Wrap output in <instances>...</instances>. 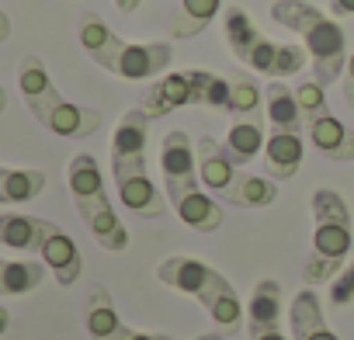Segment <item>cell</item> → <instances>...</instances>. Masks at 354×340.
<instances>
[{
  "label": "cell",
  "instance_id": "1",
  "mask_svg": "<svg viewBox=\"0 0 354 340\" xmlns=\"http://www.w3.org/2000/svg\"><path fill=\"white\" fill-rule=\"evenodd\" d=\"M77 39L84 46V53L108 73L122 77V80H149L160 77L170 59H174V46L170 42H125L118 39L94 11L80 15L77 21Z\"/></svg>",
  "mask_w": 354,
  "mask_h": 340
},
{
  "label": "cell",
  "instance_id": "2",
  "mask_svg": "<svg viewBox=\"0 0 354 340\" xmlns=\"http://www.w3.org/2000/svg\"><path fill=\"white\" fill-rule=\"evenodd\" d=\"M18 91H21L28 111L35 115V122H39L42 129H49L53 135L87 139V135H94V132L101 129V122H104L101 111L66 101V97L56 91V84H53V77H49V70H46V63H42L39 56H25V59L18 63Z\"/></svg>",
  "mask_w": 354,
  "mask_h": 340
},
{
  "label": "cell",
  "instance_id": "3",
  "mask_svg": "<svg viewBox=\"0 0 354 340\" xmlns=\"http://www.w3.org/2000/svg\"><path fill=\"white\" fill-rule=\"evenodd\" d=\"M271 18L295 32L309 53V63H313V80H319L323 87H330L333 80L344 77V66H347V39H344V28L323 15L316 4L309 0H278L271 8Z\"/></svg>",
  "mask_w": 354,
  "mask_h": 340
},
{
  "label": "cell",
  "instance_id": "4",
  "mask_svg": "<svg viewBox=\"0 0 354 340\" xmlns=\"http://www.w3.org/2000/svg\"><path fill=\"white\" fill-rule=\"evenodd\" d=\"M156 278L181 292V295H192L205 305V312L212 316V323L230 337V333H240L243 326V305H240V295L236 288L230 285V278H223L216 267H209L205 261L198 257H185V254H174L167 257L160 267H156Z\"/></svg>",
  "mask_w": 354,
  "mask_h": 340
},
{
  "label": "cell",
  "instance_id": "5",
  "mask_svg": "<svg viewBox=\"0 0 354 340\" xmlns=\"http://www.w3.org/2000/svg\"><path fill=\"white\" fill-rule=\"evenodd\" d=\"M313 250L302 264V281L309 288L333 281L344 264L347 254L354 247V229H351V212L347 202L333 191V188H316L313 191Z\"/></svg>",
  "mask_w": 354,
  "mask_h": 340
},
{
  "label": "cell",
  "instance_id": "6",
  "mask_svg": "<svg viewBox=\"0 0 354 340\" xmlns=\"http://www.w3.org/2000/svg\"><path fill=\"white\" fill-rule=\"evenodd\" d=\"M66 185L73 195V205L87 226V233L111 254H122L129 247V229L122 226L115 205L108 202L104 191V178H101V167L91 153H77L66 167Z\"/></svg>",
  "mask_w": 354,
  "mask_h": 340
},
{
  "label": "cell",
  "instance_id": "7",
  "mask_svg": "<svg viewBox=\"0 0 354 340\" xmlns=\"http://www.w3.org/2000/svg\"><path fill=\"white\" fill-rule=\"evenodd\" d=\"M223 35H226L230 53L243 66H250L254 73H264L271 80L295 77L309 63V53L302 46H281V42L264 39L261 28L254 25V18L243 8H226L223 11Z\"/></svg>",
  "mask_w": 354,
  "mask_h": 340
},
{
  "label": "cell",
  "instance_id": "8",
  "mask_svg": "<svg viewBox=\"0 0 354 340\" xmlns=\"http://www.w3.org/2000/svg\"><path fill=\"white\" fill-rule=\"evenodd\" d=\"M160 170H163L167 202L174 209L205 191L202 178H198V153H195L192 135L185 129H170L163 135V142H160Z\"/></svg>",
  "mask_w": 354,
  "mask_h": 340
},
{
  "label": "cell",
  "instance_id": "9",
  "mask_svg": "<svg viewBox=\"0 0 354 340\" xmlns=\"http://www.w3.org/2000/svg\"><path fill=\"white\" fill-rule=\"evenodd\" d=\"M111 178L118 188L122 205L139 216V219H160L163 216V191L153 185L146 170V153L142 156H111Z\"/></svg>",
  "mask_w": 354,
  "mask_h": 340
},
{
  "label": "cell",
  "instance_id": "10",
  "mask_svg": "<svg viewBox=\"0 0 354 340\" xmlns=\"http://www.w3.org/2000/svg\"><path fill=\"white\" fill-rule=\"evenodd\" d=\"M84 326H87L91 340H174L170 333H146V330L125 326L122 316L115 312V302L104 285L91 288V295L84 302Z\"/></svg>",
  "mask_w": 354,
  "mask_h": 340
},
{
  "label": "cell",
  "instance_id": "11",
  "mask_svg": "<svg viewBox=\"0 0 354 340\" xmlns=\"http://www.w3.org/2000/svg\"><path fill=\"white\" fill-rule=\"evenodd\" d=\"M195 153H198V178H202V188H209L216 198H230V191L236 188V181L243 178V170L230 160L226 146L216 142L212 135H202L195 142Z\"/></svg>",
  "mask_w": 354,
  "mask_h": 340
},
{
  "label": "cell",
  "instance_id": "12",
  "mask_svg": "<svg viewBox=\"0 0 354 340\" xmlns=\"http://www.w3.org/2000/svg\"><path fill=\"white\" fill-rule=\"evenodd\" d=\"M185 104H195V91H192V73L181 70V73H167L160 77L156 84H149V91L142 94V111L149 118H163L177 108H185Z\"/></svg>",
  "mask_w": 354,
  "mask_h": 340
},
{
  "label": "cell",
  "instance_id": "13",
  "mask_svg": "<svg viewBox=\"0 0 354 340\" xmlns=\"http://www.w3.org/2000/svg\"><path fill=\"white\" fill-rule=\"evenodd\" d=\"M302 160H306L302 132H268V142H264V170H268V178H274V181L295 178Z\"/></svg>",
  "mask_w": 354,
  "mask_h": 340
},
{
  "label": "cell",
  "instance_id": "14",
  "mask_svg": "<svg viewBox=\"0 0 354 340\" xmlns=\"http://www.w3.org/2000/svg\"><path fill=\"white\" fill-rule=\"evenodd\" d=\"M39 257H42V264L53 271V278H56L63 288H70V285L80 278V271H84L80 247H77V243H73V236H70V233H63L59 226L46 236V243H42Z\"/></svg>",
  "mask_w": 354,
  "mask_h": 340
},
{
  "label": "cell",
  "instance_id": "15",
  "mask_svg": "<svg viewBox=\"0 0 354 340\" xmlns=\"http://www.w3.org/2000/svg\"><path fill=\"white\" fill-rule=\"evenodd\" d=\"M53 229H56V223H49V219L21 216V212H4L0 216V243L11 247V250L39 254Z\"/></svg>",
  "mask_w": 354,
  "mask_h": 340
},
{
  "label": "cell",
  "instance_id": "16",
  "mask_svg": "<svg viewBox=\"0 0 354 340\" xmlns=\"http://www.w3.org/2000/svg\"><path fill=\"white\" fill-rule=\"evenodd\" d=\"M278 319H281V285L274 278H261L247 302V330L250 337H261V333L281 330Z\"/></svg>",
  "mask_w": 354,
  "mask_h": 340
},
{
  "label": "cell",
  "instance_id": "17",
  "mask_svg": "<svg viewBox=\"0 0 354 340\" xmlns=\"http://www.w3.org/2000/svg\"><path fill=\"white\" fill-rule=\"evenodd\" d=\"M306 135H309V142H313L323 156L340 160V163L354 160V129H347V125H344L340 118H333L330 111L319 115V118H313V122L306 125Z\"/></svg>",
  "mask_w": 354,
  "mask_h": 340
},
{
  "label": "cell",
  "instance_id": "18",
  "mask_svg": "<svg viewBox=\"0 0 354 340\" xmlns=\"http://www.w3.org/2000/svg\"><path fill=\"white\" fill-rule=\"evenodd\" d=\"M288 323H292V337H295V340H340V337L326 326L319 295H316L313 288H302V292L292 299Z\"/></svg>",
  "mask_w": 354,
  "mask_h": 340
},
{
  "label": "cell",
  "instance_id": "19",
  "mask_svg": "<svg viewBox=\"0 0 354 340\" xmlns=\"http://www.w3.org/2000/svg\"><path fill=\"white\" fill-rule=\"evenodd\" d=\"M264 108H268L271 132H306L302 111L295 101V87H288L285 80H271L264 87Z\"/></svg>",
  "mask_w": 354,
  "mask_h": 340
},
{
  "label": "cell",
  "instance_id": "20",
  "mask_svg": "<svg viewBox=\"0 0 354 340\" xmlns=\"http://www.w3.org/2000/svg\"><path fill=\"white\" fill-rule=\"evenodd\" d=\"M261 108H264V87L243 70L230 73V108L226 111L233 115V122H261Z\"/></svg>",
  "mask_w": 354,
  "mask_h": 340
},
{
  "label": "cell",
  "instance_id": "21",
  "mask_svg": "<svg viewBox=\"0 0 354 340\" xmlns=\"http://www.w3.org/2000/svg\"><path fill=\"white\" fill-rule=\"evenodd\" d=\"M42 191H46L42 170L0 167V205H25V202H35Z\"/></svg>",
  "mask_w": 354,
  "mask_h": 340
},
{
  "label": "cell",
  "instance_id": "22",
  "mask_svg": "<svg viewBox=\"0 0 354 340\" xmlns=\"http://www.w3.org/2000/svg\"><path fill=\"white\" fill-rule=\"evenodd\" d=\"M149 115L142 108H129L111 135V156H142L149 139Z\"/></svg>",
  "mask_w": 354,
  "mask_h": 340
},
{
  "label": "cell",
  "instance_id": "23",
  "mask_svg": "<svg viewBox=\"0 0 354 340\" xmlns=\"http://www.w3.org/2000/svg\"><path fill=\"white\" fill-rule=\"evenodd\" d=\"M219 8H223V0H181V8H177L174 18H170V35L174 39L202 35L216 21Z\"/></svg>",
  "mask_w": 354,
  "mask_h": 340
},
{
  "label": "cell",
  "instance_id": "24",
  "mask_svg": "<svg viewBox=\"0 0 354 340\" xmlns=\"http://www.w3.org/2000/svg\"><path fill=\"white\" fill-rule=\"evenodd\" d=\"M264 142H268L264 122H233L223 146H226V153L236 167H247L257 153H264Z\"/></svg>",
  "mask_w": 354,
  "mask_h": 340
},
{
  "label": "cell",
  "instance_id": "25",
  "mask_svg": "<svg viewBox=\"0 0 354 340\" xmlns=\"http://www.w3.org/2000/svg\"><path fill=\"white\" fill-rule=\"evenodd\" d=\"M46 264L42 261H8L0 271V295H28L42 285L46 278Z\"/></svg>",
  "mask_w": 354,
  "mask_h": 340
},
{
  "label": "cell",
  "instance_id": "26",
  "mask_svg": "<svg viewBox=\"0 0 354 340\" xmlns=\"http://www.w3.org/2000/svg\"><path fill=\"white\" fill-rule=\"evenodd\" d=\"M192 73V91H195V104L226 111L230 108V77H219L212 70H188Z\"/></svg>",
  "mask_w": 354,
  "mask_h": 340
},
{
  "label": "cell",
  "instance_id": "27",
  "mask_svg": "<svg viewBox=\"0 0 354 340\" xmlns=\"http://www.w3.org/2000/svg\"><path fill=\"white\" fill-rule=\"evenodd\" d=\"M295 101H299V111H302V125H309L313 118L326 115V87L319 80H302L295 87Z\"/></svg>",
  "mask_w": 354,
  "mask_h": 340
},
{
  "label": "cell",
  "instance_id": "28",
  "mask_svg": "<svg viewBox=\"0 0 354 340\" xmlns=\"http://www.w3.org/2000/svg\"><path fill=\"white\" fill-rule=\"evenodd\" d=\"M330 302H333V305H347V302H354V261L344 264V271L330 281Z\"/></svg>",
  "mask_w": 354,
  "mask_h": 340
},
{
  "label": "cell",
  "instance_id": "29",
  "mask_svg": "<svg viewBox=\"0 0 354 340\" xmlns=\"http://www.w3.org/2000/svg\"><path fill=\"white\" fill-rule=\"evenodd\" d=\"M340 80H344V101L354 108V53L347 56V66H344V77Z\"/></svg>",
  "mask_w": 354,
  "mask_h": 340
},
{
  "label": "cell",
  "instance_id": "30",
  "mask_svg": "<svg viewBox=\"0 0 354 340\" xmlns=\"http://www.w3.org/2000/svg\"><path fill=\"white\" fill-rule=\"evenodd\" d=\"M330 11H333V18H351L354 15V0H330Z\"/></svg>",
  "mask_w": 354,
  "mask_h": 340
},
{
  "label": "cell",
  "instance_id": "31",
  "mask_svg": "<svg viewBox=\"0 0 354 340\" xmlns=\"http://www.w3.org/2000/svg\"><path fill=\"white\" fill-rule=\"evenodd\" d=\"M11 39V18H8V11H0V42H8Z\"/></svg>",
  "mask_w": 354,
  "mask_h": 340
},
{
  "label": "cell",
  "instance_id": "32",
  "mask_svg": "<svg viewBox=\"0 0 354 340\" xmlns=\"http://www.w3.org/2000/svg\"><path fill=\"white\" fill-rule=\"evenodd\" d=\"M139 4H142V0H115V8H118L122 15H132V11H136Z\"/></svg>",
  "mask_w": 354,
  "mask_h": 340
},
{
  "label": "cell",
  "instance_id": "33",
  "mask_svg": "<svg viewBox=\"0 0 354 340\" xmlns=\"http://www.w3.org/2000/svg\"><path fill=\"white\" fill-rule=\"evenodd\" d=\"M8 326H11V312H8L4 305H0V337L8 333Z\"/></svg>",
  "mask_w": 354,
  "mask_h": 340
},
{
  "label": "cell",
  "instance_id": "34",
  "mask_svg": "<svg viewBox=\"0 0 354 340\" xmlns=\"http://www.w3.org/2000/svg\"><path fill=\"white\" fill-rule=\"evenodd\" d=\"M250 340H285L281 330H271V333H261V337H250Z\"/></svg>",
  "mask_w": 354,
  "mask_h": 340
},
{
  "label": "cell",
  "instance_id": "35",
  "mask_svg": "<svg viewBox=\"0 0 354 340\" xmlns=\"http://www.w3.org/2000/svg\"><path fill=\"white\" fill-rule=\"evenodd\" d=\"M195 340H226V333L216 330V333H202V337H195Z\"/></svg>",
  "mask_w": 354,
  "mask_h": 340
},
{
  "label": "cell",
  "instance_id": "36",
  "mask_svg": "<svg viewBox=\"0 0 354 340\" xmlns=\"http://www.w3.org/2000/svg\"><path fill=\"white\" fill-rule=\"evenodd\" d=\"M8 108V94H4V87H0V111Z\"/></svg>",
  "mask_w": 354,
  "mask_h": 340
},
{
  "label": "cell",
  "instance_id": "37",
  "mask_svg": "<svg viewBox=\"0 0 354 340\" xmlns=\"http://www.w3.org/2000/svg\"><path fill=\"white\" fill-rule=\"evenodd\" d=\"M4 264H8V261H4V257H0V271H4Z\"/></svg>",
  "mask_w": 354,
  "mask_h": 340
}]
</instances>
